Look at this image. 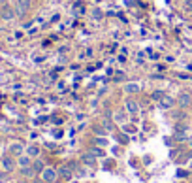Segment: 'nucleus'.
Listing matches in <instances>:
<instances>
[{
  "label": "nucleus",
  "instance_id": "1",
  "mask_svg": "<svg viewBox=\"0 0 192 183\" xmlns=\"http://www.w3.org/2000/svg\"><path fill=\"white\" fill-rule=\"evenodd\" d=\"M56 170H51V168H47V170H44V181H47V183H55V179H56Z\"/></svg>",
  "mask_w": 192,
  "mask_h": 183
},
{
  "label": "nucleus",
  "instance_id": "2",
  "mask_svg": "<svg viewBox=\"0 0 192 183\" xmlns=\"http://www.w3.org/2000/svg\"><path fill=\"white\" fill-rule=\"evenodd\" d=\"M177 100H179V106H181V108H187V106H190L192 98H190V95H188V93H181Z\"/></svg>",
  "mask_w": 192,
  "mask_h": 183
},
{
  "label": "nucleus",
  "instance_id": "3",
  "mask_svg": "<svg viewBox=\"0 0 192 183\" xmlns=\"http://www.w3.org/2000/svg\"><path fill=\"white\" fill-rule=\"evenodd\" d=\"M56 172H59V175H62L64 179H70V178H72V164H68V166H60Z\"/></svg>",
  "mask_w": 192,
  "mask_h": 183
},
{
  "label": "nucleus",
  "instance_id": "4",
  "mask_svg": "<svg viewBox=\"0 0 192 183\" xmlns=\"http://www.w3.org/2000/svg\"><path fill=\"white\" fill-rule=\"evenodd\" d=\"M28 6H30V0H19V2H17V13H19V15H25L26 10H28Z\"/></svg>",
  "mask_w": 192,
  "mask_h": 183
},
{
  "label": "nucleus",
  "instance_id": "5",
  "mask_svg": "<svg viewBox=\"0 0 192 183\" xmlns=\"http://www.w3.org/2000/svg\"><path fill=\"white\" fill-rule=\"evenodd\" d=\"M83 163L87 164V166H96L94 155H92V153H85V155H83Z\"/></svg>",
  "mask_w": 192,
  "mask_h": 183
},
{
  "label": "nucleus",
  "instance_id": "6",
  "mask_svg": "<svg viewBox=\"0 0 192 183\" xmlns=\"http://www.w3.org/2000/svg\"><path fill=\"white\" fill-rule=\"evenodd\" d=\"M2 164H4V170H13V166H15V163H13V159L11 157H4V160H2Z\"/></svg>",
  "mask_w": 192,
  "mask_h": 183
},
{
  "label": "nucleus",
  "instance_id": "7",
  "mask_svg": "<svg viewBox=\"0 0 192 183\" xmlns=\"http://www.w3.org/2000/svg\"><path fill=\"white\" fill-rule=\"evenodd\" d=\"M173 98H169V96H164V98H162V100H160V106L162 108H172L173 106Z\"/></svg>",
  "mask_w": 192,
  "mask_h": 183
},
{
  "label": "nucleus",
  "instance_id": "8",
  "mask_svg": "<svg viewBox=\"0 0 192 183\" xmlns=\"http://www.w3.org/2000/svg\"><path fill=\"white\" fill-rule=\"evenodd\" d=\"M126 110L130 111V113H136V111H138V102L128 100V102H126Z\"/></svg>",
  "mask_w": 192,
  "mask_h": 183
},
{
  "label": "nucleus",
  "instance_id": "9",
  "mask_svg": "<svg viewBox=\"0 0 192 183\" xmlns=\"http://www.w3.org/2000/svg\"><path fill=\"white\" fill-rule=\"evenodd\" d=\"M10 149H11L13 155H21V153H23V145H21V144H13Z\"/></svg>",
  "mask_w": 192,
  "mask_h": 183
},
{
  "label": "nucleus",
  "instance_id": "10",
  "mask_svg": "<svg viewBox=\"0 0 192 183\" xmlns=\"http://www.w3.org/2000/svg\"><path fill=\"white\" fill-rule=\"evenodd\" d=\"M164 96H166L164 91H154V93H153V98H154V100H162Z\"/></svg>",
  "mask_w": 192,
  "mask_h": 183
},
{
  "label": "nucleus",
  "instance_id": "11",
  "mask_svg": "<svg viewBox=\"0 0 192 183\" xmlns=\"http://www.w3.org/2000/svg\"><path fill=\"white\" fill-rule=\"evenodd\" d=\"M38 153H40V149H38L36 145H30V147H28V155H30V157H36Z\"/></svg>",
  "mask_w": 192,
  "mask_h": 183
},
{
  "label": "nucleus",
  "instance_id": "12",
  "mask_svg": "<svg viewBox=\"0 0 192 183\" xmlns=\"http://www.w3.org/2000/svg\"><path fill=\"white\" fill-rule=\"evenodd\" d=\"M89 153H92V155H94V157H102V155H104V151L100 149V147H92V149H90Z\"/></svg>",
  "mask_w": 192,
  "mask_h": 183
},
{
  "label": "nucleus",
  "instance_id": "13",
  "mask_svg": "<svg viewBox=\"0 0 192 183\" xmlns=\"http://www.w3.org/2000/svg\"><path fill=\"white\" fill-rule=\"evenodd\" d=\"M44 170V163H41V160H36V163H34V172H41Z\"/></svg>",
  "mask_w": 192,
  "mask_h": 183
},
{
  "label": "nucleus",
  "instance_id": "14",
  "mask_svg": "<svg viewBox=\"0 0 192 183\" xmlns=\"http://www.w3.org/2000/svg\"><path fill=\"white\" fill-rule=\"evenodd\" d=\"M138 85H134V83H130V85H126V93H138Z\"/></svg>",
  "mask_w": 192,
  "mask_h": 183
},
{
  "label": "nucleus",
  "instance_id": "15",
  "mask_svg": "<svg viewBox=\"0 0 192 183\" xmlns=\"http://www.w3.org/2000/svg\"><path fill=\"white\" fill-rule=\"evenodd\" d=\"M19 164L23 166V168H28V166H30V160H28V157H23V159L19 160Z\"/></svg>",
  "mask_w": 192,
  "mask_h": 183
},
{
  "label": "nucleus",
  "instance_id": "16",
  "mask_svg": "<svg viewBox=\"0 0 192 183\" xmlns=\"http://www.w3.org/2000/svg\"><path fill=\"white\" fill-rule=\"evenodd\" d=\"M123 79H124V74L123 72H117L115 74V81H123Z\"/></svg>",
  "mask_w": 192,
  "mask_h": 183
},
{
  "label": "nucleus",
  "instance_id": "17",
  "mask_svg": "<svg viewBox=\"0 0 192 183\" xmlns=\"http://www.w3.org/2000/svg\"><path fill=\"white\" fill-rule=\"evenodd\" d=\"M4 19H11V11L10 10H4Z\"/></svg>",
  "mask_w": 192,
  "mask_h": 183
},
{
  "label": "nucleus",
  "instance_id": "18",
  "mask_svg": "<svg viewBox=\"0 0 192 183\" xmlns=\"http://www.w3.org/2000/svg\"><path fill=\"white\" fill-rule=\"evenodd\" d=\"M94 17L96 19H102V11L100 10H94Z\"/></svg>",
  "mask_w": 192,
  "mask_h": 183
},
{
  "label": "nucleus",
  "instance_id": "19",
  "mask_svg": "<svg viewBox=\"0 0 192 183\" xmlns=\"http://www.w3.org/2000/svg\"><path fill=\"white\" fill-rule=\"evenodd\" d=\"M177 175H179V178H187V175H188V174H187V172H184V170H179V172H177Z\"/></svg>",
  "mask_w": 192,
  "mask_h": 183
},
{
  "label": "nucleus",
  "instance_id": "20",
  "mask_svg": "<svg viewBox=\"0 0 192 183\" xmlns=\"http://www.w3.org/2000/svg\"><path fill=\"white\" fill-rule=\"evenodd\" d=\"M98 145H105V138H98Z\"/></svg>",
  "mask_w": 192,
  "mask_h": 183
},
{
  "label": "nucleus",
  "instance_id": "21",
  "mask_svg": "<svg viewBox=\"0 0 192 183\" xmlns=\"http://www.w3.org/2000/svg\"><path fill=\"white\" fill-rule=\"evenodd\" d=\"M32 183H44V179H34Z\"/></svg>",
  "mask_w": 192,
  "mask_h": 183
},
{
  "label": "nucleus",
  "instance_id": "22",
  "mask_svg": "<svg viewBox=\"0 0 192 183\" xmlns=\"http://www.w3.org/2000/svg\"><path fill=\"white\" fill-rule=\"evenodd\" d=\"M190 166H192V163H190Z\"/></svg>",
  "mask_w": 192,
  "mask_h": 183
}]
</instances>
